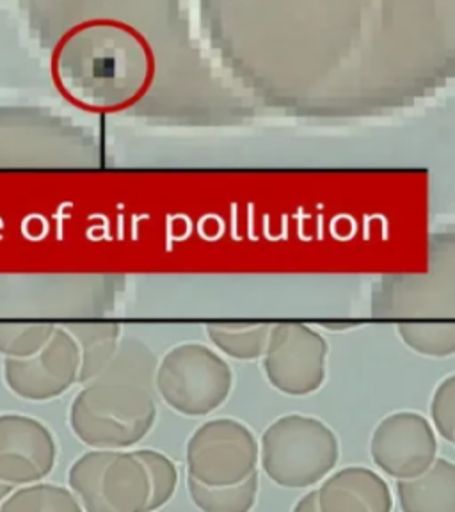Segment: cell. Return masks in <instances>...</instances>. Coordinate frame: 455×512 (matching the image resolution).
I'll use <instances>...</instances> for the list:
<instances>
[{
  "instance_id": "cell-1",
  "label": "cell",
  "mask_w": 455,
  "mask_h": 512,
  "mask_svg": "<svg viewBox=\"0 0 455 512\" xmlns=\"http://www.w3.org/2000/svg\"><path fill=\"white\" fill-rule=\"evenodd\" d=\"M157 404L152 388L95 379L70 406V427L84 445L125 450L144 440L155 424Z\"/></svg>"
},
{
  "instance_id": "cell-2",
  "label": "cell",
  "mask_w": 455,
  "mask_h": 512,
  "mask_svg": "<svg viewBox=\"0 0 455 512\" xmlns=\"http://www.w3.org/2000/svg\"><path fill=\"white\" fill-rule=\"evenodd\" d=\"M429 271L384 276L372 288L370 312L381 320H455V224L431 235Z\"/></svg>"
},
{
  "instance_id": "cell-3",
  "label": "cell",
  "mask_w": 455,
  "mask_h": 512,
  "mask_svg": "<svg viewBox=\"0 0 455 512\" xmlns=\"http://www.w3.org/2000/svg\"><path fill=\"white\" fill-rule=\"evenodd\" d=\"M338 456L335 432L313 416H281L265 429L260 443L265 475L281 488H310L328 477Z\"/></svg>"
},
{
  "instance_id": "cell-4",
  "label": "cell",
  "mask_w": 455,
  "mask_h": 512,
  "mask_svg": "<svg viewBox=\"0 0 455 512\" xmlns=\"http://www.w3.org/2000/svg\"><path fill=\"white\" fill-rule=\"evenodd\" d=\"M155 388L169 408L205 416L221 408L233 388L230 365L203 344H180L160 360Z\"/></svg>"
},
{
  "instance_id": "cell-5",
  "label": "cell",
  "mask_w": 455,
  "mask_h": 512,
  "mask_svg": "<svg viewBox=\"0 0 455 512\" xmlns=\"http://www.w3.org/2000/svg\"><path fill=\"white\" fill-rule=\"evenodd\" d=\"M68 484L86 512L148 509L150 480L136 452L93 448L70 468Z\"/></svg>"
},
{
  "instance_id": "cell-6",
  "label": "cell",
  "mask_w": 455,
  "mask_h": 512,
  "mask_svg": "<svg viewBox=\"0 0 455 512\" xmlns=\"http://www.w3.org/2000/svg\"><path fill=\"white\" fill-rule=\"evenodd\" d=\"M260 445L248 425L216 418L201 425L187 441L185 461L192 479L208 486L237 484L256 472Z\"/></svg>"
},
{
  "instance_id": "cell-7",
  "label": "cell",
  "mask_w": 455,
  "mask_h": 512,
  "mask_svg": "<svg viewBox=\"0 0 455 512\" xmlns=\"http://www.w3.org/2000/svg\"><path fill=\"white\" fill-rule=\"evenodd\" d=\"M326 358L324 336L301 322H280L272 326L265 349V377L278 392L304 397L324 384Z\"/></svg>"
},
{
  "instance_id": "cell-8",
  "label": "cell",
  "mask_w": 455,
  "mask_h": 512,
  "mask_svg": "<svg viewBox=\"0 0 455 512\" xmlns=\"http://www.w3.org/2000/svg\"><path fill=\"white\" fill-rule=\"evenodd\" d=\"M80 352L68 328H56L45 347L27 358L4 360L9 390L32 402L56 399L79 381Z\"/></svg>"
},
{
  "instance_id": "cell-9",
  "label": "cell",
  "mask_w": 455,
  "mask_h": 512,
  "mask_svg": "<svg viewBox=\"0 0 455 512\" xmlns=\"http://www.w3.org/2000/svg\"><path fill=\"white\" fill-rule=\"evenodd\" d=\"M370 454L386 475L397 480L413 479L434 463L438 441L425 416L400 411L377 425Z\"/></svg>"
},
{
  "instance_id": "cell-10",
  "label": "cell",
  "mask_w": 455,
  "mask_h": 512,
  "mask_svg": "<svg viewBox=\"0 0 455 512\" xmlns=\"http://www.w3.org/2000/svg\"><path fill=\"white\" fill-rule=\"evenodd\" d=\"M52 432L31 416L0 415V480L15 488L40 482L56 466Z\"/></svg>"
},
{
  "instance_id": "cell-11",
  "label": "cell",
  "mask_w": 455,
  "mask_h": 512,
  "mask_svg": "<svg viewBox=\"0 0 455 512\" xmlns=\"http://www.w3.org/2000/svg\"><path fill=\"white\" fill-rule=\"evenodd\" d=\"M322 512H390L392 491L379 473L349 466L333 473L319 489Z\"/></svg>"
},
{
  "instance_id": "cell-12",
  "label": "cell",
  "mask_w": 455,
  "mask_h": 512,
  "mask_svg": "<svg viewBox=\"0 0 455 512\" xmlns=\"http://www.w3.org/2000/svg\"><path fill=\"white\" fill-rule=\"evenodd\" d=\"M397 495L404 512H455V464L436 457L422 475L399 480Z\"/></svg>"
},
{
  "instance_id": "cell-13",
  "label": "cell",
  "mask_w": 455,
  "mask_h": 512,
  "mask_svg": "<svg viewBox=\"0 0 455 512\" xmlns=\"http://www.w3.org/2000/svg\"><path fill=\"white\" fill-rule=\"evenodd\" d=\"M80 352L79 383L88 384L104 374L121 344V329L116 322L70 324Z\"/></svg>"
},
{
  "instance_id": "cell-14",
  "label": "cell",
  "mask_w": 455,
  "mask_h": 512,
  "mask_svg": "<svg viewBox=\"0 0 455 512\" xmlns=\"http://www.w3.org/2000/svg\"><path fill=\"white\" fill-rule=\"evenodd\" d=\"M271 331L267 322H216L207 326L208 340L217 351L239 361L264 358Z\"/></svg>"
},
{
  "instance_id": "cell-15",
  "label": "cell",
  "mask_w": 455,
  "mask_h": 512,
  "mask_svg": "<svg viewBox=\"0 0 455 512\" xmlns=\"http://www.w3.org/2000/svg\"><path fill=\"white\" fill-rule=\"evenodd\" d=\"M187 491L192 504L205 512H246L255 505L258 495V473L237 484L208 486L187 477Z\"/></svg>"
},
{
  "instance_id": "cell-16",
  "label": "cell",
  "mask_w": 455,
  "mask_h": 512,
  "mask_svg": "<svg viewBox=\"0 0 455 512\" xmlns=\"http://www.w3.org/2000/svg\"><path fill=\"white\" fill-rule=\"evenodd\" d=\"M79 500L72 489L32 482L16 488L0 512H80Z\"/></svg>"
},
{
  "instance_id": "cell-17",
  "label": "cell",
  "mask_w": 455,
  "mask_h": 512,
  "mask_svg": "<svg viewBox=\"0 0 455 512\" xmlns=\"http://www.w3.org/2000/svg\"><path fill=\"white\" fill-rule=\"evenodd\" d=\"M397 331L402 342L418 354L431 358L455 354V320H406Z\"/></svg>"
},
{
  "instance_id": "cell-18",
  "label": "cell",
  "mask_w": 455,
  "mask_h": 512,
  "mask_svg": "<svg viewBox=\"0 0 455 512\" xmlns=\"http://www.w3.org/2000/svg\"><path fill=\"white\" fill-rule=\"evenodd\" d=\"M155 358L153 352L139 340H125L118 347V352L107 367L104 374L98 379H111V381H125V383L141 384L146 388L155 386Z\"/></svg>"
},
{
  "instance_id": "cell-19",
  "label": "cell",
  "mask_w": 455,
  "mask_h": 512,
  "mask_svg": "<svg viewBox=\"0 0 455 512\" xmlns=\"http://www.w3.org/2000/svg\"><path fill=\"white\" fill-rule=\"evenodd\" d=\"M56 326L47 322H0V354L6 358H27L40 352Z\"/></svg>"
},
{
  "instance_id": "cell-20",
  "label": "cell",
  "mask_w": 455,
  "mask_h": 512,
  "mask_svg": "<svg viewBox=\"0 0 455 512\" xmlns=\"http://www.w3.org/2000/svg\"><path fill=\"white\" fill-rule=\"evenodd\" d=\"M137 457L143 461L148 480H150V500L146 511H155L168 504L175 495L178 486V470L175 463L159 450L141 448L136 450Z\"/></svg>"
},
{
  "instance_id": "cell-21",
  "label": "cell",
  "mask_w": 455,
  "mask_h": 512,
  "mask_svg": "<svg viewBox=\"0 0 455 512\" xmlns=\"http://www.w3.org/2000/svg\"><path fill=\"white\" fill-rule=\"evenodd\" d=\"M431 416L441 438L454 443L455 438V374L443 379L432 397Z\"/></svg>"
},
{
  "instance_id": "cell-22",
  "label": "cell",
  "mask_w": 455,
  "mask_h": 512,
  "mask_svg": "<svg viewBox=\"0 0 455 512\" xmlns=\"http://www.w3.org/2000/svg\"><path fill=\"white\" fill-rule=\"evenodd\" d=\"M294 511L322 512V509H320L319 489H313L310 493H306V495L297 502L296 507H294Z\"/></svg>"
},
{
  "instance_id": "cell-23",
  "label": "cell",
  "mask_w": 455,
  "mask_h": 512,
  "mask_svg": "<svg viewBox=\"0 0 455 512\" xmlns=\"http://www.w3.org/2000/svg\"><path fill=\"white\" fill-rule=\"evenodd\" d=\"M15 489V486H11L8 482L0 480V509H2V505H4V502L8 500L9 495H11Z\"/></svg>"
},
{
  "instance_id": "cell-24",
  "label": "cell",
  "mask_w": 455,
  "mask_h": 512,
  "mask_svg": "<svg viewBox=\"0 0 455 512\" xmlns=\"http://www.w3.org/2000/svg\"><path fill=\"white\" fill-rule=\"evenodd\" d=\"M454 445H455V438H454Z\"/></svg>"
}]
</instances>
